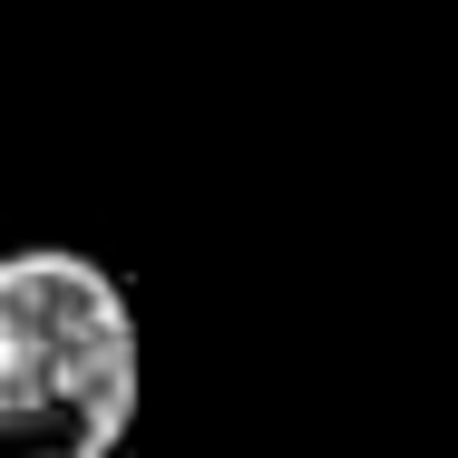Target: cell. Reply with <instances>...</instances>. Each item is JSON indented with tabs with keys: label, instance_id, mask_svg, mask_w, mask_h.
I'll return each instance as SVG.
<instances>
[{
	"label": "cell",
	"instance_id": "6da1fadb",
	"mask_svg": "<svg viewBox=\"0 0 458 458\" xmlns=\"http://www.w3.org/2000/svg\"><path fill=\"white\" fill-rule=\"evenodd\" d=\"M147 342L107 264L69 244L0 254V458H117Z\"/></svg>",
	"mask_w": 458,
	"mask_h": 458
}]
</instances>
